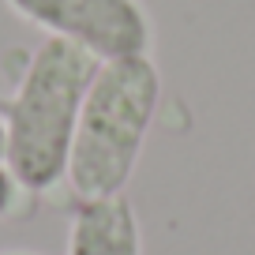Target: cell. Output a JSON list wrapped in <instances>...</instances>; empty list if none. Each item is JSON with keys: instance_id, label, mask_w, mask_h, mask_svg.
Returning a JSON list of instances; mask_svg holds the SVG:
<instances>
[{"instance_id": "cell-1", "label": "cell", "mask_w": 255, "mask_h": 255, "mask_svg": "<svg viewBox=\"0 0 255 255\" xmlns=\"http://www.w3.org/2000/svg\"><path fill=\"white\" fill-rule=\"evenodd\" d=\"M98 68L102 60L94 53L64 38H45L34 49L4 117V165L23 184V191L41 195L68 176L79 109Z\"/></svg>"}, {"instance_id": "cell-2", "label": "cell", "mask_w": 255, "mask_h": 255, "mask_svg": "<svg viewBox=\"0 0 255 255\" xmlns=\"http://www.w3.org/2000/svg\"><path fill=\"white\" fill-rule=\"evenodd\" d=\"M161 102V75L150 53L102 60L79 109L68 176L79 199L120 195L139 165Z\"/></svg>"}, {"instance_id": "cell-3", "label": "cell", "mask_w": 255, "mask_h": 255, "mask_svg": "<svg viewBox=\"0 0 255 255\" xmlns=\"http://www.w3.org/2000/svg\"><path fill=\"white\" fill-rule=\"evenodd\" d=\"M19 19L94 53L98 60L150 53L154 26L139 0H4Z\"/></svg>"}, {"instance_id": "cell-4", "label": "cell", "mask_w": 255, "mask_h": 255, "mask_svg": "<svg viewBox=\"0 0 255 255\" xmlns=\"http://www.w3.org/2000/svg\"><path fill=\"white\" fill-rule=\"evenodd\" d=\"M68 255H143L139 218L124 191L105 199H79L68 229Z\"/></svg>"}, {"instance_id": "cell-5", "label": "cell", "mask_w": 255, "mask_h": 255, "mask_svg": "<svg viewBox=\"0 0 255 255\" xmlns=\"http://www.w3.org/2000/svg\"><path fill=\"white\" fill-rule=\"evenodd\" d=\"M4 150H8V131H4V117H0V165H4Z\"/></svg>"}, {"instance_id": "cell-6", "label": "cell", "mask_w": 255, "mask_h": 255, "mask_svg": "<svg viewBox=\"0 0 255 255\" xmlns=\"http://www.w3.org/2000/svg\"><path fill=\"white\" fill-rule=\"evenodd\" d=\"M4 255H34V252H4Z\"/></svg>"}]
</instances>
